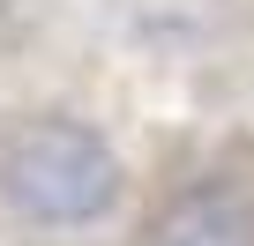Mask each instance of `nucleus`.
<instances>
[{
    "label": "nucleus",
    "mask_w": 254,
    "mask_h": 246,
    "mask_svg": "<svg viewBox=\"0 0 254 246\" xmlns=\"http://www.w3.org/2000/svg\"><path fill=\"white\" fill-rule=\"evenodd\" d=\"M0 194L15 201V216L45 231H75L120 201V157L82 119H30L0 149Z\"/></svg>",
    "instance_id": "obj_1"
},
{
    "label": "nucleus",
    "mask_w": 254,
    "mask_h": 246,
    "mask_svg": "<svg viewBox=\"0 0 254 246\" xmlns=\"http://www.w3.org/2000/svg\"><path fill=\"white\" fill-rule=\"evenodd\" d=\"M142 246H254V194L232 179H194L150 216Z\"/></svg>",
    "instance_id": "obj_2"
}]
</instances>
